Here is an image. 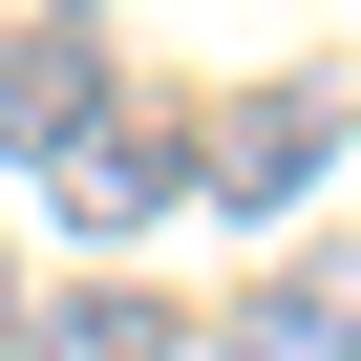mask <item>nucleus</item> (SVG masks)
<instances>
[{
	"label": "nucleus",
	"instance_id": "nucleus-1",
	"mask_svg": "<svg viewBox=\"0 0 361 361\" xmlns=\"http://www.w3.org/2000/svg\"><path fill=\"white\" fill-rule=\"evenodd\" d=\"M192 192H213V128L192 106H106L64 149V234H149V213H192Z\"/></svg>",
	"mask_w": 361,
	"mask_h": 361
},
{
	"label": "nucleus",
	"instance_id": "nucleus-2",
	"mask_svg": "<svg viewBox=\"0 0 361 361\" xmlns=\"http://www.w3.org/2000/svg\"><path fill=\"white\" fill-rule=\"evenodd\" d=\"M106 106H128L106 85V22H0V149H22V170H64Z\"/></svg>",
	"mask_w": 361,
	"mask_h": 361
},
{
	"label": "nucleus",
	"instance_id": "nucleus-3",
	"mask_svg": "<svg viewBox=\"0 0 361 361\" xmlns=\"http://www.w3.org/2000/svg\"><path fill=\"white\" fill-rule=\"evenodd\" d=\"M319 149H340V106H319V85H255V106L213 128V192H234V213H298Z\"/></svg>",
	"mask_w": 361,
	"mask_h": 361
},
{
	"label": "nucleus",
	"instance_id": "nucleus-4",
	"mask_svg": "<svg viewBox=\"0 0 361 361\" xmlns=\"http://www.w3.org/2000/svg\"><path fill=\"white\" fill-rule=\"evenodd\" d=\"M22 340H43V361H192L149 276H85V298H22Z\"/></svg>",
	"mask_w": 361,
	"mask_h": 361
},
{
	"label": "nucleus",
	"instance_id": "nucleus-5",
	"mask_svg": "<svg viewBox=\"0 0 361 361\" xmlns=\"http://www.w3.org/2000/svg\"><path fill=\"white\" fill-rule=\"evenodd\" d=\"M0 361H22V276H0Z\"/></svg>",
	"mask_w": 361,
	"mask_h": 361
}]
</instances>
